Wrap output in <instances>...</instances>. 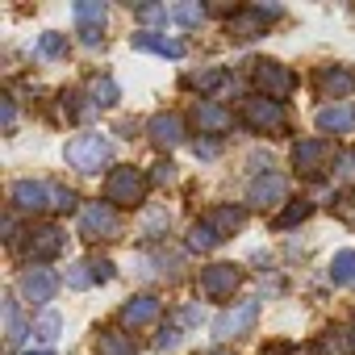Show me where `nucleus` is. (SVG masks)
I'll use <instances>...</instances> for the list:
<instances>
[{"mask_svg": "<svg viewBox=\"0 0 355 355\" xmlns=\"http://www.w3.org/2000/svg\"><path fill=\"white\" fill-rule=\"evenodd\" d=\"M171 222V214L167 209H155V214H146V239H159V230Z\"/></svg>", "mask_w": 355, "mask_h": 355, "instance_id": "c9c22d12", "label": "nucleus"}, {"mask_svg": "<svg viewBox=\"0 0 355 355\" xmlns=\"http://www.w3.org/2000/svg\"><path fill=\"white\" fill-rule=\"evenodd\" d=\"M138 21H171V9H163V5H142V9H138Z\"/></svg>", "mask_w": 355, "mask_h": 355, "instance_id": "4c0bfd02", "label": "nucleus"}, {"mask_svg": "<svg viewBox=\"0 0 355 355\" xmlns=\"http://www.w3.org/2000/svg\"><path fill=\"white\" fill-rule=\"evenodd\" d=\"M80 239L88 243H113L121 239V214L109 201H88L80 209Z\"/></svg>", "mask_w": 355, "mask_h": 355, "instance_id": "7ed1b4c3", "label": "nucleus"}, {"mask_svg": "<svg viewBox=\"0 0 355 355\" xmlns=\"http://www.w3.org/2000/svg\"><path fill=\"white\" fill-rule=\"evenodd\" d=\"M146 134H150V142L159 150H175V146L184 142V117L180 113H155L146 121Z\"/></svg>", "mask_w": 355, "mask_h": 355, "instance_id": "f8f14e48", "label": "nucleus"}, {"mask_svg": "<svg viewBox=\"0 0 355 355\" xmlns=\"http://www.w3.org/2000/svg\"><path fill=\"white\" fill-rule=\"evenodd\" d=\"M101 38H105L101 30H80V42H84V46H101Z\"/></svg>", "mask_w": 355, "mask_h": 355, "instance_id": "37998d69", "label": "nucleus"}, {"mask_svg": "<svg viewBox=\"0 0 355 355\" xmlns=\"http://www.w3.org/2000/svg\"><path fill=\"white\" fill-rule=\"evenodd\" d=\"M171 21H180V26H201V21H205V5H197V0H189V5H175V9H171Z\"/></svg>", "mask_w": 355, "mask_h": 355, "instance_id": "c756f323", "label": "nucleus"}, {"mask_svg": "<svg viewBox=\"0 0 355 355\" xmlns=\"http://www.w3.org/2000/svg\"><path fill=\"white\" fill-rule=\"evenodd\" d=\"M180 338H184V330L175 326V322H167L159 330V338H155V351H175V347H180Z\"/></svg>", "mask_w": 355, "mask_h": 355, "instance_id": "473e14b6", "label": "nucleus"}, {"mask_svg": "<svg viewBox=\"0 0 355 355\" xmlns=\"http://www.w3.org/2000/svg\"><path fill=\"white\" fill-rule=\"evenodd\" d=\"M63 247H67V234H63L59 226H38V230H30V239H26L30 259H55V255H63Z\"/></svg>", "mask_w": 355, "mask_h": 355, "instance_id": "2eb2a0df", "label": "nucleus"}, {"mask_svg": "<svg viewBox=\"0 0 355 355\" xmlns=\"http://www.w3.org/2000/svg\"><path fill=\"white\" fill-rule=\"evenodd\" d=\"M318 88H322L326 96L343 101V96L355 92V71L343 67V63H326V67H318Z\"/></svg>", "mask_w": 355, "mask_h": 355, "instance_id": "dca6fc26", "label": "nucleus"}, {"mask_svg": "<svg viewBox=\"0 0 355 355\" xmlns=\"http://www.w3.org/2000/svg\"><path fill=\"white\" fill-rule=\"evenodd\" d=\"M17 288H21L26 301L46 305V301H55V293H59V276H55L51 268H26L21 280H17Z\"/></svg>", "mask_w": 355, "mask_h": 355, "instance_id": "9d476101", "label": "nucleus"}, {"mask_svg": "<svg viewBox=\"0 0 355 355\" xmlns=\"http://www.w3.org/2000/svg\"><path fill=\"white\" fill-rule=\"evenodd\" d=\"M30 334H34V326H26L21 309H17V297H5V343H9V351H17Z\"/></svg>", "mask_w": 355, "mask_h": 355, "instance_id": "aec40b11", "label": "nucleus"}, {"mask_svg": "<svg viewBox=\"0 0 355 355\" xmlns=\"http://www.w3.org/2000/svg\"><path fill=\"white\" fill-rule=\"evenodd\" d=\"M201 318H205V313H201V305H184V309H180V326H197Z\"/></svg>", "mask_w": 355, "mask_h": 355, "instance_id": "a19ab883", "label": "nucleus"}, {"mask_svg": "<svg viewBox=\"0 0 355 355\" xmlns=\"http://www.w3.org/2000/svg\"><path fill=\"white\" fill-rule=\"evenodd\" d=\"M243 222H247V209H234V205H218L214 214H209V226L226 239V234H234V230H243Z\"/></svg>", "mask_w": 355, "mask_h": 355, "instance_id": "4be33fe9", "label": "nucleus"}, {"mask_svg": "<svg viewBox=\"0 0 355 355\" xmlns=\"http://www.w3.org/2000/svg\"><path fill=\"white\" fill-rule=\"evenodd\" d=\"M318 351H322V355H343V338H334V330H330V334L322 338V347H318Z\"/></svg>", "mask_w": 355, "mask_h": 355, "instance_id": "79ce46f5", "label": "nucleus"}, {"mask_svg": "<svg viewBox=\"0 0 355 355\" xmlns=\"http://www.w3.org/2000/svg\"><path fill=\"white\" fill-rule=\"evenodd\" d=\"M255 322H259V301H239L234 309H226V313L214 322V334H218L222 343H230V338L251 334V330H255Z\"/></svg>", "mask_w": 355, "mask_h": 355, "instance_id": "0eeeda50", "label": "nucleus"}, {"mask_svg": "<svg viewBox=\"0 0 355 355\" xmlns=\"http://www.w3.org/2000/svg\"><path fill=\"white\" fill-rule=\"evenodd\" d=\"M51 209H55V214H71V209H76V193L63 189V184H51Z\"/></svg>", "mask_w": 355, "mask_h": 355, "instance_id": "2f4dec72", "label": "nucleus"}, {"mask_svg": "<svg viewBox=\"0 0 355 355\" xmlns=\"http://www.w3.org/2000/svg\"><path fill=\"white\" fill-rule=\"evenodd\" d=\"M30 355H55V351H30Z\"/></svg>", "mask_w": 355, "mask_h": 355, "instance_id": "a18cd8bd", "label": "nucleus"}, {"mask_svg": "<svg viewBox=\"0 0 355 355\" xmlns=\"http://www.w3.org/2000/svg\"><path fill=\"white\" fill-rule=\"evenodd\" d=\"M193 125H197L201 134H222V130L234 125V113H230L222 101H197V109H193Z\"/></svg>", "mask_w": 355, "mask_h": 355, "instance_id": "4468645a", "label": "nucleus"}, {"mask_svg": "<svg viewBox=\"0 0 355 355\" xmlns=\"http://www.w3.org/2000/svg\"><path fill=\"white\" fill-rule=\"evenodd\" d=\"M309 214H313V205H309V201H288V205L272 218V226H276V230H288V226H301Z\"/></svg>", "mask_w": 355, "mask_h": 355, "instance_id": "a878e982", "label": "nucleus"}, {"mask_svg": "<svg viewBox=\"0 0 355 355\" xmlns=\"http://www.w3.org/2000/svg\"><path fill=\"white\" fill-rule=\"evenodd\" d=\"M247 201L255 209H276V205L288 201V180H284L280 171H259L255 180H251V189H247Z\"/></svg>", "mask_w": 355, "mask_h": 355, "instance_id": "6e6552de", "label": "nucleus"}, {"mask_svg": "<svg viewBox=\"0 0 355 355\" xmlns=\"http://www.w3.org/2000/svg\"><path fill=\"white\" fill-rule=\"evenodd\" d=\"M239 284H243V268H234V263H209V268L201 272V293H205L209 301L234 297Z\"/></svg>", "mask_w": 355, "mask_h": 355, "instance_id": "1a4fd4ad", "label": "nucleus"}, {"mask_svg": "<svg viewBox=\"0 0 355 355\" xmlns=\"http://www.w3.org/2000/svg\"><path fill=\"white\" fill-rule=\"evenodd\" d=\"M142 197H146V175L134 167V163H117L113 171H109V180H105V201L109 205H125V209H134V205H142Z\"/></svg>", "mask_w": 355, "mask_h": 355, "instance_id": "f03ea898", "label": "nucleus"}, {"mask_svg": "<svg viewBox=\"0 0 355 355\" xmlns=\"http://www.w3.org/2000/svg\"><path fill=\"white\" fill-rule=\"evenodd\" d=\"M88 263H92V276H96V284H109V280L117 276L113 259H88Z\"/></svg>", "mask_w": 355, "mask_h": 355, "instance_id": "e433bc0d", "label": "nucleus"}, {"mask_svg": "<svg viewBox=\"0 0 355 355\" xmlns=\"http://www.w3.org/2000/svg\"><path fill=\"white\" fill-rule=\"evenodd\" d=\"M159 313H163V301H159L155 293H138V297H130V301L121 305V322H125V326H150Z\"/></svg>", "mask_w": 355, "mask_h": 355, "instance_id": "a211bd4d", "label": "nucleus"}, {"mask_svg": "<svg viewBox=\"0 0 355 355\" xmlns=\"http://www.w3.org/2000/svg\"><path fill=\"white\" fill-rule=\"evenodd\" d=\"M326 163H330V142L326 138H305V142L293 146V167L301 175H318Z\"/></svg>", "mask_w": 355, "mask_h": 355, "instance_id": "ddd939ff", "label": "nucleus"}, {"mask_svg": "<svg viewBox=\"0 0 355 355\" xmlns=\"http://www.w3.org/2000/svg\"><path fill=\"white\" fill-rule=\"evenodd\" d=\"M105 17H109V9L101 5V0H80V5H76L80 30H105Z\"/></svg>", "mask_w": 355, "mask_h": 355, "instance_id": "393cba45", "label": "nucleus"}, {"mask_svg": "<svg viewBox=\"0 0 355 355\" xmlns=\"http://www.w3.org/2000/svg\"><path fill=\"white\" fill-rule=\"evenodd\" d=\"M330 280L338 284V288H351L355 284V251L347 247V251H334V259H330Z\"/></svg>", "mask_w": 355, "mask_h": 355, "instance_id": "b1692460", "label": "nucleus"}, {"mask_svg": "<svg viewBox=\"0 0 355 355\" xmlns=\"http://www.w3.org/2000/svg\"><path fill=\"white\" fill-rule=\"evenodd\" d=\"M88 101H92L96 109H113V105L121 101L117 80H113V76H96V80H92V88H88Z\"/></svg>", "mask_w": 355, "mask_h": 355, "instance_id": "5701e85b", "label": "nucleus"}, {"mask_svg": "<svg viewBox=\"0 0 355 355\" xmlns=\"http://www.w3.org/2000/svg\"><path fill=\"white\" fill-rule=\"evenodd\" d=\"M251 80H255L259 96H272V101H280V96H288L297 88V76L284 63H276V59H255L251 63Z\"/></svg>", "mask_w": 355, "mask_h": 355, "instance_id": "423d86ee", "label": "nucleus"}, {"mask_svg": "<svg viewBox=\"0 0 355 355\" xmlns=\"http://www.w3.org/2000/svg\"><path fill=\"white\" fill-rule=\"evenodd\" d=\"M193 150H197V159H218V155H222V142H218V138H197Z\"/></svg>", "mask_w": 355, "mask_h": 355, "instance_id": "58836bf2", "label": "nucleus"}, {"mask_svg": "<svg viewBox=\"0 0 355 355\" xmlns=\"http://www.w3.org/2000/svg\"><path fill=\"white\" fill-rule=\"evenodd\" d=\"M96 355H138V343H134V334L105 326L96 334Z\"/></svg>", "mask_w": 355, "mask_h": 355, "instance_id": "412c9836", "label": "nucleus"}, {"mask_svg": "<svg viewBox=\"0 0 355 355\" xmlns=\"http://www.w3.org/2000/svg\"><path fill=\"white\" fill-rule=\"evenodd\" d=\"M222 243V234L209 226V218L205 222H193V230H189V251H214Z\"/></svg>", "mask_w": 355, "mask_h": 355, "instance_id": "bb28decb", "label": "nucleus"}, {"mask_svg": "<svg viewBox=\"0 0 355 355\" xmlns=\"http://www.w3.org/2000/svg\"><path fill=\"white\" fill-rule=\"evenodd\" d=\"M243 121H247L255 134H280V130L288 125V113H284V101L251 96V101H243Z\"/></svg>", "mask_w": 355, "mask_h": 355, "instance_id": "39448f33", "label": "nucleus"}, {"mask_svg": "<svg viewBox=\"0 0 355 355\" xmlns=\"http://www.w3.org/2000/svg\"><path fill=\"white\" fill-rule=\"evenodd\" d=\"M280 13H284L280 5H243V9H234V13H230L226 34H230L234 42H251V38L268 34V26H272Z\"/></svg>", "mask_w": 355, "mask_h": 355, "instance_id": "20e7f679", "label": "nucleus"}, {"mask_svg": "<svg viewBox=\"0 0 355 355\" xmlns=\"http://www.w3.org/2000/svg\"><path fill=\"white\" fill-rule=\"evenodd\" d=\"M38 55H42V59H63V55H67V34L46 30V34L38 38Z\"/></svg>", "mask_w": 355, "mask_h": 355, "instance_id": "cd10ccee", "label": "nucleus"}, {"mask_svg": "<svg viewBox=\"0 0 355 355\" xmlns=\"http://www.w3.org/2000/svg\"><path fill=\"white\" fill-rule=\"evenodd\" d=\"M67 284H71V288H88V284H96V276H92V263H88V259L71 263V268H67Z\"/></svg>", "mask_w": 355, "mask_h": 355, "instance_id": "7c9ffc66", "label": "nucleus"}, {"mask_svg": "<svg viewBox=\"0 0 355 355\" xmlns=\"http://www.w3.org/2000/svg\"><path fill=\"white\" fill-rule=\"evenodd\" d=\"M171 180H175V163L171 159H159L155 171H150V184H171Z\"/></svg>", "mask_w": 355, "mask_h": 355, "instance_id": "72a5a7b5", "label": "nucleus"}, {"mask_svg": "<svg viewBox=\"0 0 355 355\" xmlns=\"http://www.w3.org/2000/svg\"><path fill=\"white\" fill-rule=\"evenodd\" d=\"M130 46L134 51H150V55H163V59H184L189 46L180 38H163V34H150V30H138L130 34Z\"/></svg>", "mask_w": 355, "mask_h": 355, "instance_id": "f3484780", "label": "nucleus"}, {"mask_svg": "<svg viewBox=\"0 0 355 355\" xmlns=\"http://www.w3.org/2000/svg\"><path fill=\"white\" fill-rule=\"evenodd\" d=\"M334 175H338V180H347V184H355V150L338 155V167H334Z\"/></svg>", "mask_w": 355, "mask_h": 355, "instance_id": "f704fd0d", "label": "nucleus"}, {"mask_svg": "<svg viewBox=\"0 0 355 355\" xmlns=\"http://www.w3.org/2000/svg\"><path fill=\"white\" fill-rule=\"evenodd\" d=\"M63 159H67V167L92 175V171H101V167L113 159V142H109L105 134H76V138L67 142Z\"/></svg>", "mask_w": 355, "mask_h": 355, "instance_id": "f257e3e1", "label": "nucleus"}, {"mask_svg": "<svg viewBox=\"0 0 355 355\" xmlns=\"http://www.w3.org/2000/svg\"><path fill=\"white\" fill-rule=\"evenodd\" d=\"M318 130L322 134H351L355 130V105H347V101H334V105H326V109H318Z\"/></svg>", "mask_w": 355, "mask_h": 355, "instance_id": "6ab92c4d", "label": "nucleus"}, {"mask_svg": "<svg viewBox=\"0 0 355 355\" xmlns=\"http://www.w3.org/2000/svg\"><path fill=\"white\" fill-rule=\"evenodd\" d=\"M9 201H13L17 214H42V209H51V184H42V180H17L9 189Z\"/></svg>", "mask_w": 355, "mask_h": 355, "instance_id": "9b49d317", "label": "nucleus"}, {"mask_svg": "<svg viewBox=\"0 0 355 355\" xmlns=\"http://www.w3.org/2000/svg\"><path fill=\"white\" fill-rule=\"evenodd\" d=\"M201 355H230V351H222V347H214V351H201Z\"/></svg>", "mask_w": 355, "mask_h": 355, "instance_id": "c03bdc74", "label": "nucleus"}, {"mask_svg": "<svg viewBox=\"0 0 355 355\" xmlns=\"http://www.w3.org/2000/svg\"><path fill=\"white\" fill-rule=\"evenodd\" d=\"M0 121H5V130L17 125V105H13V96H0Z\"/></svg>", "mask_w": 355, "mask_h": 355, "instance_id": "ea45409f", "label": "nucleus"}, {"mask_svg": "<svg viewBox=\"0 0 355 355\" xmlns=\"http://www.w3.org/2000/svg\"><path fill=\"white\" fill-rule=\"evenodd\" d=\"M59 330H63V318H59L55 309H46V313L34 322V338H38V343H55V338H59Z\"/></svg>", "mask_w": 355, "mask_h": 355, "instance_id": "c85d7f7f", "label": "nucleus"}]
</instances>
